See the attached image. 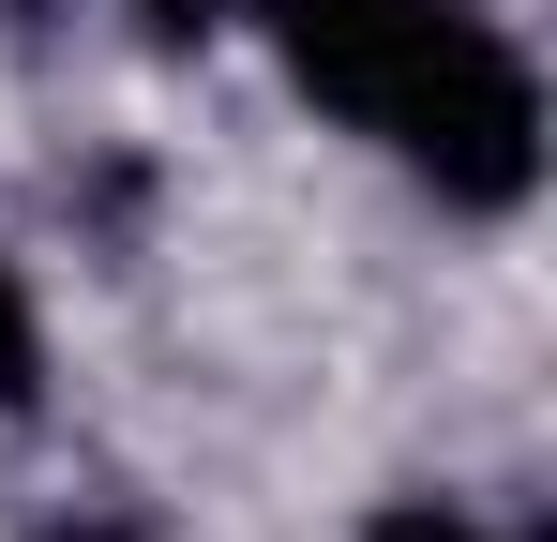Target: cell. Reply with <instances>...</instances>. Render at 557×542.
Wrapping results in <instances>:
<instances>
[{
  "label": "cell",
  "instance_id": "1",
  "mask_svg": "<svg viewBox=\"0 0 557 542\" xmlns=\"http://www.w3.org/2000/svg\"><path fill=\"white\" fill-rule=\"evenodd\" d=\"M242 15L286 61V90L392 151L437 211L512 226L543 196V61L512 15L482 0H242Z\"/></svg>",
  "mask_w": 557,
  "mask_h": 542
},
{
  "label": "cell",
  "instance_id": "2",
  "mask_svg": "<svg viewBox=\"0 0 557 542\" xmlns=\"http://www.w3.org/2000/svg\"><path fill=\"white\" fill-rule=\"evenodd\" d=\"M46 407V301H30V271L0 257V422H30Z\"/></svg>",
  "mask_w": 557,
  "mask_h": 542
},
{
  "label": "cell",
  "instance_id": "3",
  "mask_svg": "<svg viewBox=\"0 0 557 542\" xmlns=\"http://www.w3.org/2000/svg\"><path fill=\"white\" fill-rule=\"evenodd\" d=\"M362 542H528V528H497V513H467V497H376Z\"/></svg>",
  "mask_w": 557,
  "mask_h": 542
},
{
  "label": "cell",
  "instance_id": "4",
  "mask_svg": "<svg viewBox=\"0 0 557 542\" xmlns=\"http://www.w3.org/2000/svg\"><path fill=\"white\" fill-rule=\"evenodd\" d=\"M121 15H136V30H151V46H211V30H226V15H242V0H121Z\"/></svg>",
  "mask_w": 557,
  "mask_h": 542
}]
</instances>
